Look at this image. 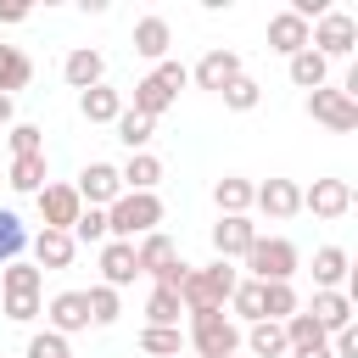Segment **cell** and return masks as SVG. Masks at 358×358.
<instances>
[{
  "mask_svg": "<svg viewBox=\"0 0 358 358\" xmlns=\"http://www.w3.org/2000/svg\"><path fill=\"white\" fill-rule=\"evenodd\" d=\"M162 224V201L157 190H123L112 207H106V241H140Z\"/></svg>",
  "mask_w": 358,
  "mask_h": 358,
  "instance_id": "cell-1",
  "label": "cell"
},
{
  "mask_svg": "<svg viewBox=\"0 0 358 358\" xmlns=\"http://www.w3.org/2000/svg\"><path fill=\"white\" fill-rule=\"evenodd\" d=\"M235 285H241V274H235L224 257H213L207 268H190V274H185V285H179V308H185V313H213V308L229 302Z\"/></svg>",
  "mask_w": 358,
  "mask_h": 358,
  "instance_id": "cell-2",
  "label": "cell"
},
{
  "mask_svg": "<svg viewBox=\"0 0 358 358\" xmlns=\"http://www.w3.org/2000/svg\"><path fill=\"white\" fill-rule=\"evenodd\" d=\"M134 263H140V274H151V280H157V291H179V285H185V274H190V263L179 257V246H173L162 229H151V235H140V241H134Z\"/></svg>",
  "mask_w": 358,
  "mask_h": 358,
  "instance_id": "cell-3",
  "label": "cell"
},
{
  "mask_svg": "<svg viewBox=\"0 0 358 358\" xmlns=\"http://www.w3.org/2000/svg\"><path fill=\"white\" fill-rule=\"evenodd\" d=\"M296 263H302V257H296V246H291L285 235H257L252 252H246V268H252L257 285H291Z\"/></svg>",
  "mask_w": 358,
  "mask_h": 358,
  "instance_id": "cell-4",
  "label": "cell"
},
{
  "mask_svg": "<svg viewBox=\"0 0 358 358\" xmlns=\"http://www.w3.org/2000/svg\"><path fill=\"white\" fill-rule=\"evenodd\" d=\"M190 347H196V358H235V347H241V324L224 313V308H213V313H190V336H185Z\"/></svg>",
  "mask_w": 358,
  "mask_h": 358,
  "instance_id": "cell-5",
  "label": "cell"
},
{
  "mask_svg": "<svg viewBox=\"0 0 358 358\" xmlns=\"http://www.w3.org/2000/svg\"><path fill=\"white\" fill-rule=\"evenodd\" d=\"M352 45H358V22L347 17V11H324L319 22H308V50H319L324 62H336V56H352Z\"/></svg>",
  "mask_w": 358,
  "mask_h": 358,
  "instance_id": "cell-6",
  "label": "cell"
},
{
  "mask_svg": "<svg viewBox=\"0 0 358 358\" xmlns=\"http://www.w3.org/2000/svg\"><path fill=\"white\" fill-rule=\"evenodd\" d=\"M308 117L324 123V129H336V134H347V129H358V101L341 95V90H330V84H319V90H308Z\"/></svg>",
  "mask_w": 358,
  "mask_h": 358,
  "instance_id": "cell-7",
  "label": "cell"
},
{
  "mask_svg": "<svg viewBox=\"0 0 358 358\" xmlns=\"http://www.w3.org/2000/svg\"><path fill=\"white\" fill-rule=\"evenodd\" d=\"M45 330H56V336L90 330V296H84V291H56V296L45 302Z\"/></svg>",
  "mask_w": 358,
  "mask_h": 358,
  "instance_id": "cell-8",
  "label": "cell"
},
{
  "mask_svg": "<svg viewBox=\"0 0 358 358\" xmlns=\"http://www.w3.org/2000/svg\"><path fill=\"white\" fill-rule=\"evenodd\" d=\"M302 207H308L313 218H347V213H352V185H347V179H313V185L302 190Z\"/></svg>",
  "mask_w": 358,
  "mask_h": 358,
  "instance_id": "cell-9",
  "label": "cell"
},
{
  "mask_svg": "<svg viewBox=\"0 0 358 358\" xmlns=\"http://www.w3.org/2000/svg\"><path fill=\"white\" fill-rule=\"evenodd\" d=\"M190 78H196L201 90L224 95V90H229V84L241 78V56H235V50H224V45H213V50H207V56H201V62L190 67Z\"/></svg>",
  "mask_w": 358,
  "mask_h": 358,
  "instance_id": "cell-10",
  "label": "cell"
},
{
  "mask_svg": "<svg viewBox=\"0 0 358 358\" xmlns=\"http://www.w3.org/2000/svg\"><path fill=\"white\" fill-rule=\"evenodd\" d=\"M73 190H78V201H84V207H112V201L123 196V179H117V168H112V162H90V168L78 173V185H73Z\"/></svg>",
  "mask_w": 358,
  "mask_h": 358,
  "instance_id": "cell-11",
  "label": "cell"
},
{
  "mask_svg": "<svg viewBox=\"0 0 358 358\" xmlns=\"http://www.w3.org/2000/svg\"><path fill=\"white\" fill-rule=\"evenodd\" d=\"M78 213H84V201H78L73 185H45V190H39V224H45V229H73Z\"/></svg>",
  "mask_w": 358,
  "mask_h": 358,
  "instance_id": "cell-12",
  "label": "cell"
},
{
  "mask_svg": "<svg viewBox=\"0 0 358 358\" xmlns=\"http://www.w3.org/2000/svg\"><path fill=\"white\" fill-rule=\"evenodd\" d=\"M34 241V268L39 274H56V268H67L73 257H78V241L67 235V229H39V235H28Z\"/></svg>",
  "mask_w": 358,
  "mask_h": 358,
  "instance_id": "cell-13",
  "label": "cell"
},
{
  "mask_svg": "<svg viewBox=\"0 0 358 358\" xmlns=\"http://www.w3.org/2000/svg\"><path fill=\"white\" fill-rule=\"evenodd\" d=\"M324 336H336V330H352V296L347 291H313V302L302 308Z\"/></svg>",
  "mask_w": 358,
  "mask_h": 358,
  "instance_id": "cell-14",
  "label": "cell"
},
{
  "mask_svg": "<svg viewBox=\"0 0 358 358\" xmlns=\"http://www.w3.org/2000/svg\"><path fill=\"white\" fill-rule=\"evenodd\" d=\"M252 207H263L268 218H291V213H302V185L296 179H263L252 190Z\"/></svg>",
  "mask_w": 358,
  "mask_h": 358,
  "instance_id": "cell-15",
  "label": "cell"
},
{
  "mask_svg": "<svg viewBox=\"0 0 358 358\" xmlns=\"http://www.w3.org/2000/svg\"><path fill=\"white\" fill-rule=\"evenodd\" d=\"M134 280H140V263H134V241H106V246H101V285L123 291V285H134Z\"/></svg>",
  "mask_w": 358,
  "mask_h": 358,
  "instance_id": "cell-16",
  "label": "cell"
},
{
  "mask_svg": "<svg viewBox=\"0 0 358 358\" xmlns=\"http://www.w3.org/2000/svg\"><path fill=\"white\" fill-rule=\"evenodd\" d=\"M62 78L84 95V90H95V84H106V56L101 50H90V45H78V50H67V62H62Z\"/></svg>",
  "mask_w": 358,
  "mask_h": 358,
  "instance_id": "cell-17",
  "label": "cell"
},
{
  "mask_svg": "<svg viewBox=\"0 0 358 358\" xmlns=\"http://www.w3.org/2000/svg\"><path fill=\"white\" fill-rule=\"evenodd\" d=\"M252 241H257V224H252V218H218V224H213V252H218L224 263H229V257H246Z\"/></svg>",
  "mask_w": 358,
  "mask_h": 358,
  "instance_id": "cell-18",
  "label": "cell"
},
{
  "mask_svg": "<svg viewBox=\"0 0 358 358\" xmlns=\"http://www.w3.org/2000/svg\"><path fill=\"white\" fill-rule=\"evenodd\" d=\"M268 50H280L285 62H291L296 50H308V22H302L296 11H274V17H268Z\"/></svg>",
  "mask_w": 358,
  "mask_h": 358,
  "instance_id": "cell-19",
  "label": "cell"
},
{
  "mask_svg": "<svg viewBox=\"0 0 358 358\" xmlns=\"http://www.w3.org/2000/svg\"><path fill=\"white\" fill-rule=\"evenodd\" d=\"M168 45H173L168 17H140V22H134V50H140L145 62H168Z\"/></svg>",
  "mask_w": 358,
  "mask_h": 358,
  "instance_id": "cell-20",
  "label": "cell"
},
{
  "mask_svg": "<svg viewBox=\"0 0 358 358\" xmlns=\"http://www.w3.org/2000/svg\"><path fill=\"white\" fill-rule=\"evenodd\" d=\"M252 179H241V173H224L218 185H213V201H218V218H246V207H252Z\"/></svg>",
  "mask_w": 358,
  "mask_h": 358,
  "instance_id": "cell-21",
  "label": "cell"
},
{
  "mask_svg": "<svg viewBox=\"0 0 358 358\" xmlns=\"http://www.w3.org/2000/svg\"><path fill=\"white\" fill-rule=\"evenodd\" d=\"M347 274H352V257H347L341 246H319V252H313V285H319V291H341Z\"/></svg>",
  "mask_w": 358,
  "mask_h": 358,
  "instance_id": "cell-22",
  "label": "cell"
},
{
  "mask_svg": "<svg viewBox=\"0 0 358 358\" xmlns=\"http://www.w3.org/2000/svg\"><path fill=\"white\" fill-rule=\"evenodd\" d=\"M78 112H84V123H117L123 95H117L112 84H95V90H84V95H78Z\"/></svg>",
  "mask_w": 358,
  "mask_h": 358,
  "instance_id": "cell-23",
  "label": "cell"
},
{
  "mask_svg": "<svg viewBox=\"0 0 358 358\" xmlns=\"http://www.w3.org/2000/svg\"><path fill=\"white\" fill-rule=\"evenodd\" d=\"M34 78V62H28V50L22 45H0V95H11L17 101V90Z\"/></svg>",
  "mask_w": 358,
  "mask_h": 358,
  "instance_id": "cell-24",
  "label": "cell"
},
{
  "mask_svg": "<svg viewBox=\"0 0 358 358\" xmlns=\"http://www.w3.org/2000/svg\"><path fill=\"white\" fill-rule=\"evenodd\" d=\"M117 179H123V190H157V179H162V162H157L151 151H134V157L117 168Z\"/></svg>",
  "mask_w": 358,
  "mask_h": 358,
  "instance_id": "cell-25",
  "label": "cell"
},
{
  "mask_svg": "<svg viewBox=\"0 0 358 358\" xmlns=\"http://www.w3.org/2000/svg\"><path fill=\"white\" fill-rule=\"evenodd\" d=\"M39 285H45V274H39L34 263H22V257L0 268V291H6V296H39Z\"/></svg>",
  "mask_w": 358,
  "mask_h": 358,
  "instance_id": "cell-26",
  "label": "cell"
},
{
  "mask_svg": "<svg viewBox=\"0 0 358 358\" xmlns=\"http://www.w3.org/2000/svg\"><path fill=\"white\" fill-rule=\"evenodd\" d=\"M179 291H157L151 285V296H145V324L151 330H179Z\"/></svg>",
  "mask_w": 358,
  "mask_h": 358,
  "instance_id": "cell-27",
  "label": "cell"
},
{
  "mask_svg": "<svg viewBox=\"0 0 358 358\" xmlns=\"http://www.w3.org/2000/svg\"><path fill=\"white\" fill-rule=\"evenodd\" d=\"M246 347L257 352V358H285L291 347H285V330L274 324V319H257V324H246Z\"/></svg>",
  "mask_w": 358,
  "mask_h": 358,
  "instance_id": "cell-28",
  "label": "cell"
},
{
  "mask_svg": "<svg viewBox=\"0 0 358 358\" xmlns=\"http://www.w3.org/2000/svg\"><path fill=\"white\" fill-rule=\"evenodd\" d=\"M324 78H330V62H324L319 50H296V56H291V84H296V90H319Z\"/></svg>",
  "mask_w": 358,
  "mask_h": 358,
  "instance_id": "cell-29",
  "label": "cell"
},
{
  "mask_svg": "<svg viewBox=\"0 0 358 358\" xmlns=\"http://www.w3.org/2000/svg\"><path fill=\"white\" fill-rule=\"evenodd\" d=\"M168 106H173V95H168V90H162V84H157V78L145 73V78L134 84V106H129V112H140V117H151V123H157V117H162Z\"/></svg>",
  "mask_w": 358,
  "mask_h": 358,
  "instance_id": "cell-30",
  "label": "cell"
},
{
  "mask_svg": "<svg viewBox=\"0 0 358 358\" xmlns=\"http://www.w3.org/2000/svg\"><path fill=\"white\" fill-rule=\"evenodd\" d=\"M112 129H117V140L129 145V157H134V151H145V145H151V134H157V123H151V117H140V112H129V106L117 112V123H112Z\"/></svg>",
  "mask_w": 358,
  "mask_h": 358,
  "instance_id": "cell-31",
  "label": "cell"
},
{
  "mask_svg": "<svg viewBox=\"0 0 358 358\" xmlns=\"http://www.w3.org/2000/svg\"><path fill=\"white\" fill-rule=\"evenodd\" d=\"M6 185H11V190H22V196H39V190H45V157H11Z\"/></svg>",
  "mask_w": 358,
  "mask_h": 358,
  "instance_id": "cell-32",
  "label": "cell"
},
{
  "mask_svg": "<svg viewBox=\"0 0 358 358\" xmlns=\"http://www.w3.org/2000/svg\"><path fill=\"white\" fill-rule=\"evenodd\" d=\"M280 330H285V347H291V352H302V347H324V341H330V336H324V330H319V324H313L302 308H296V313H291Z\"/></svg>",
  "mask_w": 358,
  "mask_h": 358,
  "instance_id": "cell-33",
  "label": "cell"
},
{
  "mask_svg": "<svg viewBox=\"0 0 358 358\" xmlns=\"http://www.w3.org/2000/svg\"><path fill=\"white\" fill-rule=\"evenodd\" d=\"M22 246H28L22 218H17L11 207H0V268H6V263H17V257H22Z\"/></svg>",
  "mask_w": 358,
  "mask_h": 358,
  "instance_id": "cell-34",
  "label": "cell"
},
{
  "mask_svg": "<svg viewBox=\"0 0 358 358\" xmlns=\"http://www.w3.org/2000/svg\"><path fill=\"white\" fill-rule=\"evenodd\" d=\"M229 308H235L229 319H246V324H257V319H263V285H257V280H241V285L229 291Z\"/></svg>",
  "mask_w": 358,
  "mask_h": 358,
  "instance_id": "cell-35",
  "label": "cell"
},
{
  "mask_svg": "<svg viewBox=\"0 0 358 358\" xmlns=\"http://www.w3.org/2000/svg\"><path fill=\"white\" fill-rule=\"evenodd\" d=\"M73 241H84V246H106V207H84L78 218H73V229H67Z\"/></svg>",
  "mask_w": 358,
  "mask_h": 358,
  "instance_id": "cell-36",
  "label": "cell"
},
{
  "mask_svg": "<svg viewBox=\"0 0 358 358\" xmlns=\"http://www.w3.org/2000/svg\"><path fill=\"white\" fill-rule=\"evenodd\" d=\"M140 352H145V358H179V352H185V336H179V330H151V324H145V330H140Z\"/></svg>",
  "mask_w": 358,
  "mask_h": 358,
  "instance_id": "cell-37",
  "label": "cell"
},
{
  "mask_svg": "<svg viewBox=\"0 0 358 358\" xmlns=\"http://www.w3.org/2000/svg\"><path fill=\"white\" fill-rule=\"evenodd\" d=\"M296 308H302V302H296V291H291V285H263V319L285 324Z\"/></svg>",
  "mask_w": 358,
  "mask_h": 358,
  "instance_id": "cell-38",
  "label": "cell"
},
{
  "mask_svg": "<svg viewBox=\"0 0 358 358\" xmlns=\"http://www.w3.org/2000/svg\"><path fill=\"white\" fill-rule=\"evenodd\" d=\"M84 296H90V324H117L123 302H117V291H112V285H90Z\"/></svg>",
  "mask_w": 358,
  "mask_h": 358,
  "instance_id": "cell-39",
  "label": "cell"
},
{
  "mask_svg": "<svg viewBox=\"0 0 358 358\" xmlns=\"http://www.w3.org/2000/svg\"><path fill=\"white\" fill-rule=\"evenodd\" d=\"M6 140H11V157H45V134H39V123H11Z\"/></svg>",
  "mask_w": 358,
  "mask_h": 358,
  "instance_id": "cell-40",
  "label": "cell"
},
{
  "mask_svg": "<svg viewBox=\"0 0 358 358\" xmlns=\"http://www.w3.org/2000/svg\"><path fill=\"white\" fill-rule=\"evenodd\" d=\"M257 101H263V84H257V78H246V73L224 90V106H229V112H252Z\"/></svg>",
  "mask_w": 358,
  "mask_h": 358,
  "instance_id": "cell-41",
  "label": "cell"
},
{
  "mask_svg": "<svg viewBox=\"0 0 358 358\" xmlns=\"http://www.w3.org/2000/svg\"><path fill=\"white\" fill-rule=\"evenodd\" d=\"M22 358H73V347H67V336H56V330H34Z\"/></svg>",
  "mask_w": 358,
  "mask_h": 358,
  "instance_id": "cell-42",
  "label": "cell"
},
{
  "mask_svg": "<svg viewBox=\"0 0 358 358\" xmlns=\"http://www.w3.org/2000/svg\"><path fill=\"white\" fill-rule=\"evenodd\" d=\"M151 78H157V84H162V90H168V95H179V90H185V84H190V67H185V62H173V56H168V62H157V67H151Z\"/></svg>",
  "mask_w": 358,
  "mask_h": 358,
  "instance_id": "cell-43",
  "label": "cell"
},
{
  "mask_svg": "<svg viewBox=\"0 0 358 358\" xmlns=\"http://www.w3.org/2000/svg\"><path fill=\"white\" fill-rule=\"evenodd\" d=\"M45 308H39V296H6V319L11 324H28V319H39Z\"/></svg>",
  "mask_w": 358,
  "mask_h": 358,
  "instance_id": "cell-44",
  "label": "cell"
},
{
  "mask_svg": "<svg viewBox=\"0 0 358 358\" xmlns=\"http://www.w3.org/2000/svg\"><path fill=\"white\" fill-rule=\"evenodd\" d=\"M330 358H358V330H336L330 336Z\"/></svg>",
  "mask_w": 358,
  "mask_h": 358,
  "instance_id": "cell-45",
  "label": "cell"
},
{
  "mask_svg": "<svg viewBox=\"0 0 358 358\" xmlns=\"http://www.w3.org/2000/svg\"><path fill=\"white\" fill-rule=\"evenodd\" d=\"M0 22H28V6H22V0H11V6H0Z\"/></svg>",
  "mask_w": 358,
  "mask_h": 358,
  "instance_id": "cell-46",
  "label": "cell"
},
{
  "mask_svg": "<svg viewBox=\"0 0 358 358\" xmlns=\"http://www.w3.org/2000/svg\"><path fill=\"white\" fill-rule=\"evenodd\" d=\"M11 123H17V101H11V95H0V129H11Z\"/></svg>",
  "mask_w": 358,
  "mask_h": 358,
  "instance_id": "cell-47",
  "label": "cell"
},
{
  "mask_svg": "<svg viewBox=\"0 0 358 358\" xmlns=\"http://www.w3.org/2000/svg\"><path fill=\"white\" fill-rule=\"evenodd\" d=\"M291 358H330V341H324V347H302V352H291Z\"/></svg>",
  "mask_w": 358,
  "mask_h": 358,
  "instance_id": "cell-48",
  "label": "cell"
}]
</instances>
